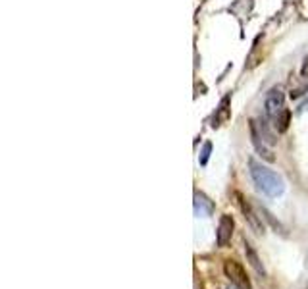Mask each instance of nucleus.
<instances>
[{
    "label": "nucleus",
    "mask_w": 308,
    "mask_h": 289,
    "mask_svg": "<svg viewBox=\"0 0 308 289\" xmlns=\"http://www.w3.org/2000/svg\"><path fill=\"white\" fill-rule=\"evenodd\" d=\"M248 168H250L248 172H250V177H252L254 185H256L264 195H268V197H279V195H283L285 181L277 172L270 170V168L264 166V164L256 162L254 158L248 160Z\"/></svg>",
    "instance_id": "obj_1"
},
{
    "label": "nucleus",
    "mask_w": 308,
    "mask_h": 289,
    "mask_svg": "<svg viewBox=\"0 0 308 289\" xmlns=\"http://www.w3.org/2000/svg\"><path fill=\"white\" fill-rule=\"evenodd\" d=\"M227 104H229V97H225L220 104V108H218V112L214 114V120H212V127H220L229 118V108H227Z\"/></svg>",
    "instance_id": "obj_9"
},
{
    "label": "nucleus",
    "mask_w": 308,
    "mask_h": 289,
    "mask_svg": "<svg viewBox=\"0 0 308 289\" xmlns=\"http://www.w3.org/2000/svg\"><path fill=\"white\" fill-rule=\"evenodd\" d=\"M262 214H264V218H266V220H268V222H270L271 226H273V229H275V231H279V233H281V235H285V227L281 226V224H279V222H275V220H273V216H271V214L268 212V210H266V208H262Z\"/></svg>",
    "instance_id": "obj_11"
},
{
    "label": "nucleus",
    "mask_w": 308,
    "mask_h": 289,
    "mask_svg": "<svg viewBox=\"0 0 308 289\" xmlns=\"http://www.w3.org/2000/svg\"><path fill=\"white\" fill-rule=\"evenodd\" d=\"M235 199H237V204H239V208H241V212H243L246 222L254 227L258 233H262V231H264V226H262V222L258 220V216H254L252 208H250V204L245 201V197H243L241 193H235Z\"/></svg>",
    "instance_id": "obj_6"
},
{
    "label": "nucleus",
    "mask_w": 308,
    "mask_h": 289,
    "mask_svg": "<svg viewBox=\"0 0 308 289\" xmlns=\"http://www.w3.org/2000/svg\"><path fill=\"white\" fill-rule=\"evenodd\" d=\"M248 129H250V143H252V147L256 149L260 156H264L268 162H273L275 160V156H273V152L266 147V141L262 139V135L258 133V124L254 122V120H250L248 122Z\"/></svg>",
    "instance_id": "obj_5"
},
{
    "label": "nucleus",
    "mask_w": 308,
    "mask_h": 289,
    "mask_svg": "<svg viewBox=\"0 0 308 289\" xmlns=\"http://www.w3.org/2000/svg\"><path fill=\"white\" fill-rule=\"evenodd\" d=\"M289 120H291V112L285 108L283 112L273 120V126H275V129H277L279 133H283V131H287V127H289Z\"/></svg>",
    "instance_id": "obj_10"
},
{
    "label": "nucleus",
    "mask_w": 308,
    "mask_h": 289,
    "mask_svg": "<svg viewBox=\"0 0 308 289\" xmlns=\"http://www.w3.org/2000/svg\"><path fill=\"white\" fill-rule=\"evenodd\" d=\"M233 229H235L233 216L223 214L222 218H220V224H218V231H216V245L220 249L227 247V243L231 241V235H233Z\"/></svg>",
    "instance_id": "obj_4"
},
{
    "label": "nucleus",
    "mask_w": 308,
    "mask_h": 289,
    "mask_svg": "<svg viewBox=\"0 0 308 289\" xmlns=\"http://www.w3.org/2000/svg\"><path fill=\"white\" fill-rule=\"evenodd\" d=\"M285 110V97L279 89H270L266 93V99H264V112L268 116V120H275L279 114Z\"/></svg>",
    "instance_id": "obj_3"
},
{
    "label": "nucleus",
    "mask_w": 308,
    "mask_h": 289,
    "mask_svg": "<svg viewBox=\"0 0 308 289\" xmlns=\"http://www.w3.org/2000/svg\"><path fill=\"white\" fill-rule=\"evenodd\" d=\"M210 151H212V143H210V141H206V143H204V147H202V152H200V164H202V166L208 162Z\"/></svg>",
    "instance_id": "obj_12"
},
{
    "label": "nucleus",
    "mask_w": 308,
    "mask_h": 289,
    "mask_svg": "<svg viewBox=\"0 0 308 289\" xmlns=\"http://www.w3.org/2000/svg\"><path fill=\"white\" fill-rule=\"evenodd\" d=\"M245 243V256H246V262L250 264L252 268H254V272L258 274V276H266V268H264V264H262V260H260L258 252H256V249L250 245V241H243Z\"/></svg>",
    "instance_id": "obj_7"
},
{
    "label": "nucleus",
    "mask_w": 308,
    "mask_h": 289,
    "mask_svg": "<svg viewBox=\"0 0 308 289\" xmlns=\"http://www.w3.org/2000/svg\"><path fill=\"white\" fill-rule=\"evenodd\" d=\"M195 212L197 216H212L214 212V202L200 191H195Z\"/></svg>",
    "instance_id": "obj_8"
},
{
    "label": "nucleus",
    "mask_w": 308,
    "mask_h": 289,
    "mask_svg": "<svg viewBox=\"0 0 308 289\" xmlns=\"http://www.w3.org/2000/svg\"><path fill=\"white\" fill-rule=\"evenodd\" d=\"M308 72V56L304 58V64H302V74H306Z\"/></svg>",
    "instance_id": "obj_13"
},
{
    "label": "nucleus",
    "mask_w": 308,
    "mask_h": 289,
    "mask_svg": "<svg viewBox=\"0 0 308 289\" xmlns=\"http://www.w3.org/2000/svg\"><path fill=\"white\" fill-rule=\"evenodd\" d=\"M223 274L237 289H252V283H250V279L246 276L245 268L237 260H233V258H227L223 262Z\"/></svg>",
    "instance_id": "obj_2"
}]
</instances>
